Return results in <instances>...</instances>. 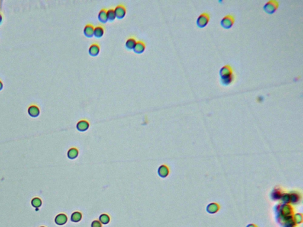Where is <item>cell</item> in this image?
I'll return each mask as SVG.
<instances>
[{
    "label": "cell",
    "instance_id": "6da1fadb",
    "mask_svg": "<svg viewBox=\"0 0 303 227\" xmlns=\"http://www.w3.org/2000/svg\"><path fill=\"white\" fill-rule=\"evenodd\" d=\"M221 82L224 86L231 85L235 80V74L232 66L227 64L223 66L219 72Z\"/></svg>",
    "mask_w": 303,
    "mask_h": 227
},
{
    "label": "cell",
    "instance_id": "7a4b0ae2",
    "mask_svg": "<svg viewBox=\"0 0 303 227\" xmlns=\"http://www.w3.org/2000/svg\"><path fill=\"white\" fill-rule=\"evenodd\" d=\"M279 7V3L276 0H269L263 6L264 11L269 14H272L274 13Z\"/></svg>",
    "mask_w": 303,
    "mask_h": 227
},
{
    "label": "cell",
    "instance_id": "3957f363",
    "mask_svg": "<svg viewBox=\"0 0 303 227\" xmlns=\"http://www.w3.org/2000/svg\"><path fill=\"white\" fill-rule=\"evenodd\" d=\"M210 20V16L209 13L207 12H204L201 13L197 20V24L198 27L199 28L205 27L208 23H209Z\"/></svg>",
    "mask_w": 303,
    "mask_h": 227
},
{
    "label": "cell",
    "instance_id": "277c9868",
    "mask_svg": "<svg viewBox=\"0 0 303 227\" xmlns=\"http://www.w3.org/2000/svg\"><path fill=\"white\" fill-rule=\"evenodd\" d=\"M235 22V17L233 14H227L221 20V26L226 29L231 28Z\"/></svg>",
    "mask_w": 303,
    "mask_h": 227
},
{
    "label": "cell",
    "instance_id": "5b68a950",
    "mask_svg": "<svg viewBox=\"0 0 303 227\" xmlns=\"http://www.w3.org/2000/svg\"><path fill=\"white\" fill-rule=\"evenodd\" d=\"M116 16L119 19H121L124 17L126 14V7L123 4H119L114 9Z\"/></svg>",
    "mask_w": 303,
    "mask_h": 227
},
{
    "label": "cell",
    "instance_id": "8992f818",
    "mask_svg": "<svg viewBox=\"0 0 303 227\" xmlns=\"http://www.w3.org/2000/svg\"><path fill=\"white\" fill-rule=\"evenodd\" d=\"M89 127V123L86 120H81L77 124V128L81 132L87 131Z\"/></svg>",
    "mask_w": 303,
    "mask_h": 227
},
{
    "label": "cell",
    "instance_id": "52a82bcc",
    "mask_svg": "<svg viewBox=\"0 0 303 227\" xmlns=\"http://www.w3.org/2000/svg\"><path fill=\"white\" fill-rule=\"evenodd\" d=\"M28 113L31 117L36 118L40 114V109L38 106L32 105L28 108Z\"/></svg>",
    "mask_w": 303,
    "mask_h": 227
},
{
    "label": "cell",
    "instance_id": "ba28073f",
    "mask_svg": "<svg viewBox=\"0 0 303 227\" xmlns=\"http://www.w3.org/2000/svg\"><path fill=\"white\" fill-rule=\"evenodd\" d=\"M100 51V46L97 43H94L89 48L88 52L89 54L92 56H97Z\"/></svg>",
    "mask_w": 303,
    "mask_h": 227
},
{
    "label": "cell",
    "instance_id": "9c48e42d",
    "mask_svg": "<svg viewBox=\"0 0 303 227\" xmlns=\"http://www.w3.org/2000/svg\"><path fill=\"white\" fill-rule=\"evenodd\" d=\"M145 49H146L145 43L143 42L140 40V41L136 42V43L135 46H134L133 50H134V52L136 53H142L145 51Z\"/></svg>",
    "mask_w": 303,
    "mask_h": 227
},
{
    "label": "cell",
    "instance_id": "30bf717a",
    "mask_svg": "<svg viewBox=\"0 0 303 227\" xmlns=\"http://www.w3.org/2000/svg\"><path fill=\"white\" fill-rule=\"evenodd\" d=\"M67 221H68V217L65 214H58L55 219V223L59 225H63L65 224Z\"/></svg>",
    "mask_w": 303,
    "mask_h": 227
},
{
    "label": "cell",
    "instance_id": "8fae6325",
    "mask_svg": "<svg viewBox=\"0 0 303 227\" xmlns=\"http://www.w3.org/2000/svg\"><path fill=\"white\" fill-rule=\"evenodd\" d=\"M94 27L91 24H87L84 28V33L88 37H92L94 35Z\"/></svg>",
    "mask_w": 303,
    "mask_h": 227
},
{
    "label": "cell",
    "instance_id": "7c38bea8",
    "mask_svg": "<svg viewBox=\"0 0 303 227\" xmlns=\"http://www.w3.org/2000/svg\"><path fill=\"white\" fill-rule=\"evenodd\" d=\"M107 10L105 9H103L101 10L98 14V18L101 23H106L108 21L107 15Z\"/></svg>",
    "mask_w": 303,
    "mask_h": 227
},
{
    "label": "cell",
    "instance_id": "4fadbf2b",
    "mask_svg": "<svg viewBox=\"0 0 303 227\" xmlns=\"http://www.w3.org/2000/svg\"><path fill=\"white\" fill-rule=\"evenodd\" d=\"M104 34V28L103 26H97L94 28V35L97 38L101 37Z\"/></svg>",
    "mask_w": 303,
    "mask_h": 227
},
{
    "label": "cell",
    "instance_id": "5bb4252c",
    "mask_svg": "<svg viewBox=\"0 0 303 227\" xmlns=\"http://www.w3.org/2000/svg\"><path fill=\"white\" fill-rule=\"evenodd\" d=\"M158 173L160 177L164 178L166 177L168 175V174H169V169H168L166 166L161 165L158 169Z\"/></svg>",
    "mask_w": 303,
    "mask_h": 227
},
{
    "label": "cell",
    "instance_id": "9a60e30c",
    "mask_svg": "<svg viewBox=\"0 0 303 227\" xmlns=\"http://www.w3.org/2000/svg\"><path fill=\"white\" fill-rule=\"evenodd\" d=\"M78 155H79V151L78 150V149L76 148H74V147L70 148L68 151V153H67L68 157L71 160H74V159H76L78 156Z\"/></svg>",
    "mask_w": 303,
    "mask_h": 227
},
{
    "label": "cell",
    "instance_id": "2e32d148",
    "mask_svg": "<svg viewBox=\"0 0 303 227\" xmlns=\"http://www.w3.org/2000/svg\"><path fill=\"white\" fill-rule=\"evenodd\" d=\"M136 43V39L133 37H130V38H128V39H127L125 45H126V47L127 49L131 50V49H133Z\"/></svg>",
    "mask_w": 303,
    "mask_h": 227
},
{
    "label": "cell",
    "instance_id": "e0dca14e",
    "mask_svg": "<svg viewBox=\"0 0 303 227\" xmlns=\"http://www.w3.org/2000/svg\"><path fill=\"white\" fill-rule=\"evenodd\" d=\"M82 218V215L80 212H75L72 213L71 216V220L73 222H79Z\"/></svg>",
    "mask_w": 303,
    "mask_h": 227
},
{
    "label": "cell",
    "instance_id": "ac0fdd59",
    "mask_svg": "<svg viewBox=\"0 0 303 227\" xmlns=\"http://www.w3.org/2000/svg\"><path fill=\"white\" fill-rule=\"evenodd\" d=\"M31 204L32 206L35 208H39L42 205V201L40 198L36 197L32 199L31 201Z\"/></svg>",
    "mask_w": 303,
    "mask_h": 227
},
{
    "label": "cell",
    "instance_id": "d6986e66",
    "mask_svg": "<svg viewBox=\"0 0 303 227\" xmlns=\"http://www.w3.org/2000/svg\"><path fill=\"white\" fill-rule=\"evenodd\" d=\"M99 221L102 224L106 225L108 224L110 221V216L106 214H103L101 215L99 217Z\"/></svg>",
    "mask_w": 303,
    "mask_h": 227
},
{
    "label": "cell",
    "instance_id": "ffe728a7",
    "mask_svg": "<svg viewBox=\"0 0 303 227\" xmlns=\"http://www.w3.org/2000/svg\"><path fill=\"white\" fill-rule=\"evenodd\" d=\"M107 15L108 20H110V21H113L116 18L114 10L113 9H110L107 10Z\"/></svg>",
    "mask_w": 303,
    "mask_h": 227
},
{
    "label": "cell",
    "instance_id": "44dd1931",
    "mask_svg": "<svg viewBox=\"0 0 303 227\" xmlns=\"http://www.w3.org/2000/svg\"><path fill=\"white\" fill-rule=\"evenodd\" d=\"M91 227H102V223L98 220H94L91 223Z\"/></svg>",
    "mask_w": 303,
    "mask_h": 227
},
{
    "label": "cell",
    "instance_id": "7402d4cb",
    "mask_svg": "<svg viewBox=\"0 0 303 227\" xmlns=\"http://www.w3.org/2000/svg\"><path fill=\"white\" fill-rule=\"evenodd\" d=\"M3 83L1 82V81H0V90H1V89L3 88Z\"/></svg>",
    "mask_w": 303,
    "mask_h": 227
},
{
    "label": "cell",
    "instance_id": "603a6c76",
    "mask_svg": "<svg viewBox=\"0 0 303 227\" xmlns=\"http://www.w3.org/2000/svg\"><path fill=\"white\" fill-rule=\"evenodd\" d=\"M247 227H256V226H255L253 224H251V225H249Z\"/></svg>",
    "mask_w": 303,
    "mask_h": 227
},
{
    "label": "cell",
    "instance_id": "cb8c5ba5",
    "mask_svg": "<svg viewBox=\"0 0 303 227\" xmlns=\"http://www.w3.org/2000/svg\"><path fill=\"white\" fill-rule=\"evenodd\" d=\"M1 21H2V16L1 14H0V23L1 22Z\"/></svg>",
    "mask_w": 303,
    "mask_h": 227
},
{
    "label": "cell",
    "instance_id": "d4e9b609",
    "mask_svg": "<svg viewBox=\"0 0 303 227\" xmlns=\"http://www.w3.org/2000/svg\"><path fill=\"white\" fill-rule=\"evenodd\" d=\"M40 227H45V226H40Z\"/></svg>",
    "mask_w": 303,
    "mask_h": 227
}]
</instances>
